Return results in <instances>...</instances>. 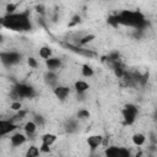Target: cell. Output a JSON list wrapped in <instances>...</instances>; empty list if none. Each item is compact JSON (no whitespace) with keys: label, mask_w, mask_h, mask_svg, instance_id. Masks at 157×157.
<instances>
[{"label":"cell","mask_w":157,"mask_h":157,"mask_svg":"<svg viewBox=\"0 0 157 157\" xmlns=\"http://www.w3.org/2000/svg\"><path fill=\"white\" fill-rule=\"evenodd\" d=\"M118 18H119V23L130 26V27H134L137 29H142L146 26V21L140 12L124 10L123 12H120L118 15Z\"/></svg>","instance_id":"2"},{"label":"cell","mask_w":157,"mask_h":157,"mask_svg":"<svg viewBox=\"0 0 157 157\" xmlns=\"http://www.w3.org/2000/svg\"><path fill=\"white\" fill-rule=\"evenodd\" d=\"M27 64H28V66H29L31 69H37V67H38L37 60H36L34 58H32V56H29V58L27 59Z\"/></svg>","instance_id":"20"},{"label":"cell","mask_w":157,"mask_h":157,"mask_svg":"<svg viewBox=\"0 0 157 157\" xmlns=\"http://www.w3.org/2000/svg\"><path fill=\"white\" fill-rule=\"evenodd\" d=\"M88 88H90V85L83 80H78L75 82V90L77 93H85Z\"/></svg>","instance_id":"12"},{"label":"cell","mask_w":157,"mask_h":157,"mask_svg":"<svg viewBox=\"0 0 157 157\" xmlns=\"http://www.w3.org/2000/svg\"><path fill=\"white\" fill-rule=\"evenodd\" d=\"M1 60H2V64L5 65H13L21 60V55L17 52H2Z\"/></svg>","instance_id":"4"},{"label":"cell","mask_w":157,"mask_h":157,"mask_svg":"<svg viewBox=\"0 0 157 157\" xmlns=\"http://www.w3.org/2000/svg\"><path fill=\"white\" fill-rule=\"evenodd\" d=\"M54 94H55V97L58 98V99H60V101H64L67 96H69V93H70V90H69V87L67 86H61V85H58L56 87H54Z\"/></svg>","instance_id":"7"},{"label":"cell","mask_w":157,"mask_h":157,"mask_svg":"<svg viewBox=\"0 0 157 157\" xmlns=\"http://www.w3.org/2000/svg\"><path fill=\"white\" fill-rule=\"evenodd\" d=\"M37 128H38V125L36 124V121H34V120H33V121H26L23 130H25V132H26L28 136H32L33 134H36Z\"/></svg>","instance_id":"10"},{"label":"cell","mask_w":157,"mask_h":157,"mask_svg":"<svg viewBox=\"0 0 157 157\" xmlns=\"http://www.w3.org/2000/svg\"><path fill=\"white\" fill-rule=\"evenodd\" d=\"M131 140H132L134 145H136V146H142V145L146 142V136H145L142 132H135V134L132 135Z\"/></svg>","instance_id":"13"},{"label":"cell","mask_w":157,"mask_h":157,"mask_svg":"<svg viewBox=\"0 0 157 157\" xmlns=\"http://www.w3.org/2000/svg\"><path fill=\"white\" fill-rule=\"evenodd\" d=\"M55 141H56V135L54 134H45L42 136V146L50 147Z\"/></svg>","instance_id":"11"},{"label":"cell","mask_w":157,"mask_h":157,"mask_svg":"<svg viewBox=\"0 0 157 157\" xmlns=\"http://www.w3.org/2000/svg\"><path fill=\"white\" fill-rule=\"evenodd\" d=\"M45 65L49 70L54 71L61 66V60L59 58H49V59H45Z\"/></svg>","instance_id":"9"},{"label":"cell","mask_w":157,"mask_h":157,"mask_svg":"<svg viewBox=\"0 0 157 157\" xmlns=\"http://www.w3.org/2000/svg\"><path fill=\"white\" fill-rule=\"evenodd\" d=\"M50 55H52V50H50V48H48V47H43V48L39 49V56H40L42 59H49Z\"/></svg>","instance_id":"16"},{"label":"cell","mask_w":157,"mask_h":157,"mask_svg":"<svg viewBox=\"0 0 157 157\" xmlns=\"http://www.w3.org/2000/svg\"><path fill=\"white\" fill-rule=\"evenodd\" d=\"M2 26L13 31H28L31 28V22L27 12L10 13L2 18Z\"/></svg>","instance_id":"1"},{"label":"cell","mask_w":157,"mask_h":157,"mask_svg":"<svg viewBox=\"0 0 157 157\" xmlns=\"http://www.w3.org/2000/svg\"><path fill=\"white\" fill-rule=\"evenodd\" d=\"M102 140H103L102 136H99V135H92V136H90V137L87 139V145H88L92 150H94V148H97L98 146H102Z\"/></svg>","instance_id":"8"},{"label":"cell","mask_w":157,"mask_h":157,"mask_svg":"<svg viewBox=\"0 0 157 157\" xmlns=\"http://www.w3.org/2000/svg\"><path fill=\"white\" fill-rule=\"evenodd\" d=\"M94 38H96V37H94V34H92V33H87L86 36H83V37H82V39L80 40L78 45H86L87 43H91Z\"/></svg>","instance_id":"17"},{"label":"cell","mask_w":157,"mask_h":157,"mask_svg":"<svg viewBox=\"0 0 157 157\" xmlns=\"http://www.w3.org/2000/svg\"><path fill=\"white\" fill-rule=\"evenodd\" d=\"M39 152H40V150L37 146H29V147H27V151H26L25 155L27 157H36V156L39 155Z\"/></svg>","instance_id":"15"},{"label":"cell","mask_w":157,"mask_h":157,"mask_svg":"<svg viewBox=\"0 0 157 157\" xmlns=\"http://www.w3.org/2000/svg\"><path fill=\"white\" fill-rule=\"evenodd\" d=\"M17 129V125L11 120V119H1L0 120V135L5 136Z\"/></svg>","instance_id":"5"},{"label":"cell","mask_w":157,"mask_h":157,"mask_svg":"<svg viewBox=\"0 0 157 157\" xmlns=\"http://www.w3.org/2000/svg\"><path fill=\"white\" fill-rule=\"evenodd\" d=\"M77 118L78 119H87V118H90V112L86 109H80L77 112Z\"/></svg>","instance_id":"19"},{"label":"cell","mask_w":157,"mask_h":157,"mask_svg":"<svg viewBox=\"0 0 157 157\" xmlns=\"http://www.w3.org/2000/svg\"><path fill=\"white\" fill-rule=\"evenodd\" d=\"M81 75L85 77H91V76H93V69L88 65H83L81 69Z\"/></svg>","instance_id":"18"},{"label":"cell","mask_w":157,"mask_h":157,"mask_svg":"<svg viewBox=\"0 0 157 157\" xmlns=\"http://www.w3.org/2000/svg\"><path fill=\"white\" fill-rule=\"evenodd\" d=\"M109 144H110L109 137H103V140H102V146H103L104 148H107V147L109 146Z\"/></svg>","instance_id":"22"},{"label":"cell","mask_w":157,"mask_h":157,"mask_svg":"<svg viewBox=\"0 0 157 157\" xmlns=\"http://www.w3.org/2000/svg\"><path fill=\"white\" fill-rule=\"evenodd\" d=\"M121 115H123L124 121H125L128 125H131V124L136 120V117H137V108H136L134 104H128V105H125V107L123 108Z\"/></svg>","instance_id":"3"},{"label":"cell","mask_w":157,"mask_h":157,"mask_svg":"<svg viewBox=\"0 0 157 157\" xmlns=\"http://www.w3.org/2000/svg\"><path fill=\"white\" fill-rule=\"evenodd\" d=\"M105 155L109 157H118V156H120V147L108 146L105 150Z\"/></svg>","instance_id":"14"},{"label":"cell","mask_w":157,"mask_h":157,"mask_svg":"<svg viewBox=\"0 0 157 157\" xmlns=\"http://www.w3.org/2000/svg\"><path fill=\"white\" fill-rule=\"evenodd\" d=\"M26 140H27V137H26V135L22 134V132H15V134H12V135L10 136V141H11V145H12L13 147L22 146V145L26 142Z\"/></svg>","instance_id":"6"},{"label":"cell","mask_w":157,"mask_h":157,"mask_svg":"<svg viewBox=\"0 0 157 157\" xmlns=\"http://www.w3.org/2000/svg\"><path fill=\"white\" fill-rule=\"evenodd\" d=\"M10 109H11V110H15V112H18V110H21V109H22V104H21L20 102L15 101V102H12V103H11Z\"/></svg>","instance_id":"21"}]
</instances>
